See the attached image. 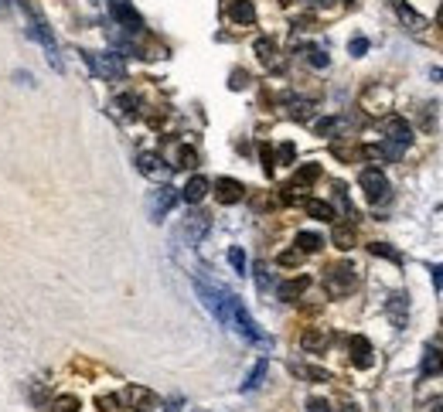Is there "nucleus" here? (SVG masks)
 <instances>
[{
    "instance_id": "1",
    "label": "nucleus",
    "mask_w": 443,
    "mask_h": 412,
    "mask_svg": "<svg viewBox=\"0 0 443 412\" xmlns=\"http://www.w3.org/2000/svg\"><path fill=\"white\" fill-rule=\"evenodd\" d=\"M225 327H229V330H236L239 337H246L249 344L263 348V351H269V348H273V337H269L263 327L253 320V313L246 310V304H242L236 293H232V300H229V320H225Z\"/></svg>"
},
{
    "instance_id": "2",
    "label": "nucleus",
    "mask_w": 443,
    "mask_h": 412,
    "mask_svg": "<svg viewBox=\"0 0 443 412\" xmlns=\"http://www.w3.org/2000/svg\"><path fill=\"white\" fill-rule=\"evenodd\" d=\"M82 62L89 65L92 75H99V79H106V82H120V79L126 75L123 58L113 55V51H82Z\"/></svg>"
},
{
    "instance_id": "3",
    "label": "nucleus",
    "mask_w": 443,
    "mask_h": 412,
    "mask_svg": "<svg viewBox=\"0 0 443 412\" xmlns=\"http://www.w3.org/2000/svg\"><path fill=\"white\" fill-rule=\"evenodd\" d=\"M24 14H27V24H31V38L45 48V55H48V62H52V69H58L62 72V58H58V45H55V38H52V31H48V24L24 3Z\"/></svg>"
},
{
    "instance_id": "4",
    "label": "nucleus",
    "mask_w": 443,
    "mask_h": 412,
    "mask_svg": "<svg viewBox=\"0 0 443 412\" xmlns=\"http://www.w3.org/2000/svg\"><path fill=\"white\" fill-rule=\"evenodd\" d=\"M358 184H361V191H365L368 205H382V202H389L392 184H389V178H385L378 167H365V171H361V178H358Z\"/></svg>"
},
{
    "instance_id": "5",
    "label": "nucleus",
    "mask_w": 443,
    "mask_h": 412,
    "mask_svg": "<svg viewBox=\"0 0 443 412\" xmlns=\"http://www.w3.org/2000/svg\"><path fill=\"white\" fill-rule=\"evenodd\" d=\"M109 14H113V21L123 24L130 34H140V31H144V17L133 10L130 0H109Z\"/></svg>"
},
{
    "instance_id": "6",
    "label": "nucleus",
    "mask_w": 443,
    "mask_h": 412,
    "mask_svg": "<svg viewBox=\"0 0 443 412\" xmlns=\"http://www.w3.org/2000/svg\"><path fill=\"white\" fill-rule=\"evenodd\" d=\"M324 287H328V293H331V297L348 293V290L354 287V266H348V263L331 266V269H328V276H324Z\"/></svg>"
},
{
    "instance_id": "7",
    "label": "nucleus",
    "mask_w": 443,
    "mask_h": 412,
    "mask_svg": "<svg viewBox=\"0 0 443 412\" xmlns=\"http://www.w3.org/2000/svg\"><path fill=\"white\" fill-rule=\"evenodd\" d=\"M382 133H385L389 143H396V147H402V150L413 143V126H409L402 116H385V119H382Z\"/></svg>"
},
{
    "instance_id": "8",
    "label": "nucleus",
    "mask_w": 443,
    "mask_h": 412,
    "mask_svg": "<svg viewBox=\"0 0 443 412\" xmlns=\"http://www.w3.org/2000/svg\"><path fill=\"white\" fill-rule=\"evenodd\" d=\"M392 10H396V17H399V21H402V24H406L409 31H416V34L430 27V21H427V17H423L420 10H413V7H409L406 0H392Z\"/></svg>"
},
{
    "instance_id": "9",
    "label": "nucleus",
    "mask_w": 443,
    "mask_h": 412,
    "mask_svg": "<svg viewBox=\"0 0 443 412\" xmlns=\"http://www.w3.org/2000/svg\"><path fill=\"white\" fill-rule=\"evenodd\" d=\"M174 205H177V191L174 188H168V184H164V188H157V191H154V198H150V218H154V221H161V218H164Z\"/></svg>"
},
{
    "instance_id": "10",
    "label": "nucleus",
    "mask_w": 443,
    "mask_h": 412,
    "mask_svg": "<svg viewBox=\"0 0 443 412\" xmlns=\"http://www.w3.org/2000/svg\"><path fill=\"white\" fill-rule=\"evenodd\" d=\"M242 195H246V188L239 181H232V178H218L215 181V198L222 205H236V202H242Z\"/></svg>"
},
{
    "instance_id": "11",
    "label": "nucleus",
    "mask_w": 443,
    "mask_h": 412,
    "mask_svg": "<svg viewBox=\"0 0 443 412\" xmlns=\"http://www.w3.org/2000/svg\"><path fill=\"white\" fill-rule=\"evenodd\" d=\"M208 191H212V184H208L201 174H194V178L181 188V198H184L188 205H198V202H205V195H208Z\"/></svg>"
},
{
    "instance_id": "12",
    "label": "nucleus",
    "mask_w": 443,
    "mask_h": 412,
    "mask_svg": "<svg viewBox=\"0 0 443 412\" xmlns=\"http://www.w3.org/2000/svg\"><path fill=\"white\" fill-rule=\"evenodd\" d=\"M123 402H126V406H133V409L147 412L157 399H154V392H147V389H140V385H130V389L123 392Z\"/></svg>"
},
{
    "instance_id": "13",
    "label": "nucleus",
    "mask_w": 443,
    "mask_h": 412,
    "mask_svg": "<svg viewBox=\"0 0 443 412\" xmlns=\"http://www.w3.org/2000/svg\"><path fill=\"white\" fill-rule=\"evenodd\" d=\"M307 287H310V276H297V280H286V283H280V300H300L304 293H307Z\"/></svg>"
},
{
    "instance_id": "14",
    "label": "nucleus",
    "mask_w": 443,
    "mask_h": 412,
    "mask_svg": "<svg viewBox=\"0 0 443 412\" xmlns=\"http://www.w3.org/2000/svg\"><path fill=\"white\" fill-rule=\"evenodd\" d=\"M348 351H352V361L358 368H368V365H372V344H368L361 334H354L352 341H348Z\"/></svg>"
},
{
    "instance_id": "15",
    "label": "nucleus",
    "mask_w": 443,
    "mask_h": 412,
    "mask_svg": "<svg viewBox=\"0 0 443 412\" xmlns=\"http://www.w3.org/2000/svg\"><path fill=\"white\" fill-rule=\"evenodd\" d=\"M229 17H232V24H253V21H256L253 0H232V3H229Z\"/></svg>"
},
{
    "instance_id": "16",
    "label": "nucleus",
    "mask_w": 443,
    "mask_h": 412,
    "mask_svg": "<svg viewBox=\"0 0 443 412\" xmlns=\"http://www.w3.org/2000/svg\"><path fill=\"white\" fill-rule=\"evenodd\" d=\"M137 167H140V174H147V178H164V174H168V167H164V160H161L157 154H140V157H137Z\"/></svg>"
},
{
    "instance_id": "17",
    "label": "nucleus",
    "mask_w": 443,
    "mask_h": 412,
    "mask_svg": "<svg viewBox=\"0 0 443 412\" xmlns=\"http://www.w3.org/2000/svg\"><path fill=\"white\" fill-rule=\"evenodd\" d=\"M208 225H212V221H208V215H198V211L184 218V232H188V239H191V242H201V239H205V232H208Z\"/></svg>"
},
{
    "instance_id": "18",
    "label": "nucleus",
    "mask_w": 443,
    "mask_h": 412,
    "mask_svg": "<svg viewBox=\"0 0 443 412\" xmlns=\"http://www.w3.org/2000/svg\"><path fill=\"white\" fill-rule=\"evenodd\" d=\"M389 317H392V324L396 327H406V313H409V297L406 293H396L392 300H389Z\"/></svg>"
},
{
    "instance_id": "19",
    "label": "nucleus",
    "mask_w": 443,
    "mask_h": 412,
    "mask_svg": "<svg viewBox=\"0 0 443 412\" xmlns=\"http://www.w3.org/2000/svg\"><path fill=\"white\" fill-rule=\"evenodd\" d=\"M307 215L310 218H317V221H334L338 215H334V208L328 205V202H317V198H310L307 202Z\"/></svg>"
},
{
    "instance_id": "20",
    "label": "nucleus",
    "mask_w": 443,
    "mask_h": 412,
    "mask_svg": "<svg viewBox=\"0 0 443 412\" xmlns=\"http://www.w3.org/2000/svg\"><path fill=\"white\" fill-rule=\"evenodd\" d=\"M300 348H304V351H324V348H328V337H324V330H304V337H300Z\"/></svg>"
},
{
    "instance_id": "21",
    "label": "nucleus",
    "mask_w": 443,
    "mask_h": 412,
    "mask_svg": "<svg viewBox=\"0 0 443 412\" xmlns=\"http://www.w3.org/2000/svg\"><path fill=\"white\" fill-rule=\"evenodd\" d=\"M253 48H256V55H260L263 65H273V69H276V45H273V38H260Z\"/></svg>"
},
{
    "instance_id": "22",
    "label": "nucleus",
    "mask_w": 443,
    "mask_h": 412,
    "mask_svg": "<svg viewBox=\"0 0 443 412\" xmlns=\"http://www.w3.org/2000/svg\"><path fill=\"white\" fill-rule=\"evenodd\" d=\"M321 245H324V239L317 232H297V249L300 252H317Z\"/></svg>"
},
{
    "instance_id": "23",
    "label": "nucleus",
    "mask_w": 443,
    "mask_h": 412,
    "mask_svg": "<svg viewBox=\"0 0 443 412\" xmlns=\"http://www.w3.org/2000/svg\"><path fill=\"white\" fill-rule=\"evenodd\" d=\"M266 368H269V361H256V368H253V372H249V378L242 382V392H256V389L263 385Z\"/></svg>"
},
{
    "instance_id": "24",
    "label": "nucleus",
    "mask_w": 443,
    "mask_h": 412,
    "mask_svg": "<svg viewBox=\"0 0 443 412\" xmlns=\"http://www.w3.org/2000/svg\"><path fill=\"white\" fill-rule=\"evenodd\" d=\"M317 178H321V167H317V164H304V167L297 171L293 184H297V188H307V184H314Z\"/></svg>"
},
{
    "instance_id": "25",
    "label": "nucleus",
    "mask_w": 443,
    "mask_h": 412,
    "mask_svg": "<svg viewBox=\"0 0 443 412\" xmlns=\"http://www.w3.org/2000/svg\"><path fill=\"white\" fill-rule=\"evenodd\" d=\"M314 130H317L321 136H334L338 130H345V119H341V116H328V119H321Z\"/></svg>"
},
{
    "instance_id": "26",
    "label": "nucleus",
    "mask_w": 443,
    "mask_h": 412,
    "mask_svg": "<svg viewBox=\"0 0 443 412\" xmlns=\"http://www.w3.org/2000/svg\"><path fill=\"white\" fill-rule=\"evenodd\" d=\"M352 242H354L352 221H348V225H338V228H334V245H338V249H352Z\"/></svg>"
},
{
    "instance_id": "27",
    "label": "nucleus",
    "mask_w": 443,
    "mask_h": 412,
    "mask_svg": "<svg viewBox=\"0 0 443 412\" xmlns=\"http://www.w3.org/2000/svg\"><path fill=\"white\" fill-rule=\"evenodd\" d=\"M443 372V351H427L423 358V375H437Z\"/></svg>"
},
{
    "instance_id": "28",
    "label": "nucleus",
    "mask_w": 443,
    "mask_h": 412,
    "mask_svg": "<svg viewBox=\"0 0 443 412\" xmlns=\"http://www.w3.org/2000/svg\"><path fill=\"white\" fill-rule=\"evenodd\" d=\"M368 252H372V256H382V259H389V263H402V256H399L396 249H389L385 242H372Z\"/></svg>"
},
{
    "instance_id": "29",
    "label": "nucleus",
    "mask_w": 443,
    "mask_h": 412,
    "mask_svg": "<svg viewBox=\"0 0 443 412\" xmlns=\"http://www.w3.org/2000/svg\"><path fill=\"white\" fill-rule=\"evenodd\" d=\"M174 167H184V171L198 167V154H194L191 147H181V150H177V164H174Z\"/></svg>"
},
{
    "instance_id": "30",
    "label": "nucleus",
    "mask_w": 443,
    "mask_h": 412,
    "mask_svg": "<svg viewBox=\"0 0 443 412\" xmlns=\"http://www.w3.org/2000/svg\"><path fill=\"white\" fill-rule=\"evenodd\" d=\"M307 62H310L314 69H328V65H331V58H328L324 48H307Z\"/></svg>"
},
{
    "instance_id": "31",
    "label": "nucleus",
    "mask_w": 443,
    "mask_h": 412,
    "mask_svg": "<svg viewBox=\"0 0 443 412\" xmlns=\"http://www.w3.org/2000/svg\"><path fill=\"white\" fill-rule=\"evenodd\" d=\"M229 263H232V269H236L239 276L246 273V252H242L239 245H232V249H229Z\"/></svg>"
},
{
    "instance_id": "32",
    "label": "nucleus",
    "mask_w": 443,
    "mask_h": 412,
    "mask_svg": "<svg viewBox=\"0 0 443 412\" xmlns=\"http://www.w3.org/2000/svg\"><path fill=\"white\" fill-rule=\"evenodd\" d=\"M276 157H280V164H290V160L297 157V147H293V143H280V150H276Z\"/></svg>"
},
{
    "instance_id": "33",
    "label": "nucleus",
    "mask_w": 443,
    "mask_h": 412,
    "mask_svg": "<svg viewBox=\"0 0 443 412\" xmlns=\"http://www.w3.org/2000/svg\"><path fill=\"white\" fill-rule=\"evenodd\" d=\"M76 409H79V399H72V396H62L55 402V412H76Z\"/></svg>"
},
{
    "instance_id": "34",
    "label": "nucleus",
    "mask_w": 443,
    "mask_h": 412,
    "mask_svg": "<svg viewBox=\"0 0 443 412\" xmlns=\"http://www.w3.org/2000/svg\"><path fill=\"white\" fill-rule=\"evenodd\" d=\"M348 51H352L354 58H361V55L368 51V38H352V45H348Z\"/></svg>"
},
{
    "instance_id": "35",
    "label": "nucleus",
    "mask_w": 443,
    "mask_h": 412,
    "mask_svg": "<svg viewBox=\"0 0 443 412\" xmlns=\"http://www.w3.org/2000/svg\"><path fill=\"white\" fill-rule=\"evenodd\" d=\"M300 256H304L300 249H293V252H280V266H297V263H300Z\"/></svg>"
},
{
    "instance_id": "36",
    "label": "nucleus",
    "mask_w": 443,
    "mask_h": 412,
    "mask_svg": "<svg viewBox=\"0 0 443 412\" xmlns=\"http://www.w3.org/2000/svg\"><path fill=\"white\" fill-rule=\"evenodd\" d=\"M116 106H120V112H123V116H133V96H120V99H116Z\"/></svg>"
},
{
    "instance_id": "37",
    "label": "nucleus",
    "mask_w": 443,
    "mask_h": 412,
    "mask_svg": "<svg viewBox=\"0 0 443 412\" xmlns=\"http://www.w3.org/2000/svg\"><path fill=\"white\" fill-rule=\"evenodd\" d=\"M246 82H249V75H246V72H232V82H229V86H232V89H242Z\"/></svg>"
},
{
    "instance_id": "38",
    "label": "nucleus",
    "mask_w": 443,
    "mask_h": 412,
    "mask_svg": "<svg viewBox=\"0 0 443 412\" xmlns=\"http://www.w3.org/2000/svg\"><path fill=\"white\" fill-rule=\"evenodd\" d=\"M307 412H331V406H328L324 399H314V402L307 406Z\"/></svg>"
},
{
    "instance_id": "39",
    "label": "nucleus",
    "mask_w": 443,
    "mask_h": 412,
    "mask_svg": "<svg viewBox=\"0 0 443 412\" xmlns=\"http://www.w3.org/2000/svg\"><path fill=\"white\" fill-rule=\"evenodd\" d=\"M430 273H433V287H437V290H443V266H433Z\"/></svg>"
},
{
    "instance_id": "40",
    "label": "nucleus",
    "mask_w": 443,
    "mask_h": 412,
    "mask_svg": "<svg viewBox=\"0 0 443 412\" xmlns=\"http://www.w3.org/2000/svg\"><path fill=\"white\" fill-rule=\"evenodd\" d=\"M256 283H260V290H266V287H269V280H266V269H263V266L256 269Z\"/></svg>"
},
{
    "instance_id": "41",
    "label": "nucleus",
    "mask_w": 443,
    "mask_h": 412,
    "mask_svg": "<svg viewBox=\"0 0 443 412\" xmlns=\"http://www.w3.org/2000/svg\"><path fill=\"white\" fill-rule=\"evenodd\" d=\"M433 79H440L443 82V69H433Z\"/></svg>"
},
{
    "instance_id": "42",
    "label": "nucleus",
    "mask_w": 443,
    "mask_h": 412,
    "mask_svg": "<svg viewBox=\"0 0 443 412\" xmlns=\"http://www.w3.org/2000/svg\"><path fill=\"white\" fill-rule=\"evenodd\" d=\"M304 3H321V0H304Z\"/></svg>"
},
{
    "instance_id": "43",
    "label": "nucleus",
    "mask_w": 443,
    "mask_h": 412,
    "mask_svg": "<svg viewBox=\"0 0 443 412\" xmlns=\"http://www.w3.org/2000/svg\"><path fill=\"white\" fill-rule=\"evenodd\" d=\"M341 3H352V0H341Z\"/></svg>"
}]
</instances>
